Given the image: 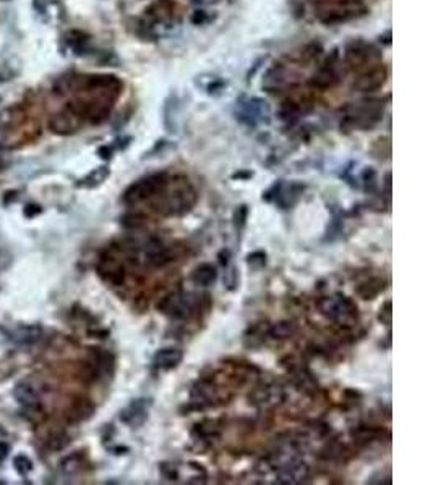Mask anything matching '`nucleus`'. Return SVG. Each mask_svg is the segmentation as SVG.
<instances>
[{
  "instance_id": "8",
  "label": "nucleus",
  "mask_w": 433,
  "mask_h": 485,
  "mask_svg": "<svg viewBox=\"0 0 433 485\" xmlns=\"http://www.w3.org/2000/svg\"><path fill=\"white\" fill-rule=\"evenodd\" d=\"M341 80V60L337 54H333L331 57H328L322 65L318 67V70L315 71L312 78H310V86L315 89L326 91L335 88Z\"/></svg>"
},
{
  "instance_id": "36",
  "label": "nucleus",
  "mask_w": 433,
  "mask_h": 485,
  "mask_svg": "<svg viewBox=\"0 0 433 485\" xmlns=\"http://www.w3.org/2000/svg\"><path fill=\"white\" fill-rule=\"evenodd\" d=\"M391 317H393V312H391V301H386L385 305L380 307L378 319H380L385 325H391Z\"/></svg>"
},
{
  "instance_id": "24",
  "label": "nucleus",
  "mask_w": 433,
  "mask_h": 485,
  "mask_svg": "<svg viewBox=\"0 0 433 485\" xmlns=\"http://www.w3.org/2000/svg\"><path fill=\"white\" fill-rule=\"evenodd\" d=\"M297 333V324L294 320H281L269 329V337L274 340H287Z\"/></svg>"
},
{
  "instance_id": "19",
  "label": "nucleus",
  "mask_w": 433,
  "mask_h": 485,
  "mask_svg": "<svg viewBox=\"0 0 433 485\" xmlns=\"http://www.w3.org/2000/svg\"><path fill=\"white\" fill-rule=\"evenodd\" d=\"M184 359V353L179 348H162L153 357V366L157 370H173L180 366Z\"/></svg>"
},
{
  "instance_id": "33",
  "label": "nucleus",
  "mask_w": 433,
  "mask_h": 485,
  "mask_svg": "<svg viewBox=\"0 0 433 485\" xmlns=\"http://www.w3.org/2000/svg\"><path fill=\"white\" fill-rule=\"evenodd\" d=\"M247 217H249V207L247 206H238L236 212H234V225H236V228L238 230V232H241L243 226H245Z\"/></svg>"
},
{
  "instance_id": "17",
  "label": "nucleus",
  "mask_w": 433,
  "mask_h": 485,
  "mask_svg": "<svg viewBox=\"0 0 433 485\" xmlns=\"http://www.w3.org/2000/svg\"><path fill=\"white\" fill-rule=\"evenodd\" d=\"M34 10L49 25H58L65 18V8L58 0H34Z\"/></svg>"
},
{
  "instance_id": "4",
  "label": "nucleus",
  "mask_w": 433,
  "mask_h": 485,
  "mask_svg": "<svg viewBox=\"0 0 433 485\" xmlns=\"http://www.w3.org/2000/svg\"><path fill=\"white\" fill-rule=\"evenodd\" d=\"M169 175L164 174V171L144 176V178L130 185V187L125 189L122 199H124V202L129 204V206H135V204L138 202L148 201V199H153L159 193L164 191L166 187L169 185Z\"/></svg>"
},
{
  "instance_id": "26",
  "label": "nucleus",
  "mask_w": 433,
  "mask_h": 485,
  "mask_svg": "<svg viewBox=\"0 0 433 485\" xmlns=\"http://www.w3.org/2000/svg\"><path fill=\"white\" fill-rule=\"evenodd\" d=\"M383 437V429H377V427H357L355 430H353V438L357 443H364V445H367V443L372 442H378Z\"/></svg>"
},
{
  "instance_id": "15",
  "label": "nucleus",
  "mask_w": 433,
  "mask_h": 485,
  "mask_svg": "<svg viewBox=\"0 0 433 485\" xmlns=\"http://www.w3.org/2000/svg\"><path fill=\"white\" fill-rule=\"evenodd\" d=\"M310 475L309 466L302 461H291V463L282 464L276 473V482L284 485L304 484Z\"/></svg>"
},
{
  "instance_id": "12",
  "label": "nucleus",
  "mask_w": 433,
  "mask_h": 485,
  "mask_svg": "<svg viewBox=\"0 0 433 485\" xmlns=\"http://www.w3.org/2000/svg\"><path fill=\"white\" fill-rule=\"evenodd\" d=\"M304 187L302 185L297 183H284V181H279V183L274 185V187L269 189L268 193H266V196H263V199L266 201H274L278 204L281 209H289V207H292L294 204L299 201L300 194L304 193Z\"/></svg>"
},
{
  "instance_id": "10",
  "label": "nucleus",
  "mask_w": 433,
  "mask_h": 485,
  "mask_svg": "<svg viewBox=\"0 0 433 485\" xmlns=\"http://www.w3.org/2000/svg\"><path fill=\"white\" fill-rule=\"evenodd\" d=\"M381 113L383 106H380V102H364L362 106H355L353 112H351L349 115H346V121L353 126H359V128L367 130L378 123V120L381 119Z\"/></svg>"
},
{
  "instance_id": "11",
  "label": "nucleus",
  "mask_w": 433,
  "mask_h": 485,
  "mask_svg": "<svg viewBox=\"0 0 433 485\" xmlns=\"http://www.w3.org/2000/svg\"><path fill=\"white\" fill-rule=\"evenodd\" d=\"M83 120V115L69 104L64 110L52 117L49 126H51V131L57 134H74L81 128Z\"/></svg>"
},
{
  "instance_id": "32",
  "label": "nucleus",
  "mask_w": 433,
  "mask_h": 485,
  "mask_svg": "<svg viewBox=\"0 0 433 485\" xmlns=\"http://www.w3.org/2000/svg\"><path fill=\"white\" fill-rule=\"evenodd\" d=\"M13 466H15L16 473L20 475H26L33 471V463H31L30 458H26L25 455H18L13 460Z\"/></svg>"
},
{
  "instance_id": "5",
  "label": "nucleus",
  "mask_w": 433,
  "mask_h": 485,
  "mask_svg": "<svg viewBox=\"0 0 433 485\" xmlns=\"http://www.w3.org/2000/svg\"><path fill=\"white\" fill-rule=\"evenodd\" d=\"M344 62L351 70L359 75L362 73V71L368 70V68L380 65L381 54L378 52L375 45L359 39V40H353V43L346 47Z\"/></svg>"
},
{
  "instance_id": "40",
  "label": "nucleus",
  "mask_w": 433,
  "mask_h": 485,
  "mask_svg": "<svg viewBox=\"0 0 433 485\" xmlns=\"http://www.w3.org/2000/svg\"><path fill=\"white\" fill-rule=\"evenodd\" d=\"M41 212V207L39 206H28L25 209V215H28V217H33L36 214H39Z\"/></svg>"
},
{
  "instance_id": "21",
  "label": "nucleus",
  "mask_w": 433,
  "mask_h": 485,
  "mask_svg": "<svg viewBox=\"0 0 433 485\" xmlns=\"http://www.w3.org/2000/svg\"><path fill=\"white\" fill-rule=\"evenodd\" d=\"M216 280H218V269L213 264H208V262L195 267L192 274V282L200 285V287H210Z\"/></svg>"
},
{
  "instance_id": "28",
  "label": "nucleus",
  "mask_w": 433,
  "mask_h": 485,
  "mask_svg": "<svg viewBox=\"0 0 433 485\" xmlns=\"http://www.w3.org/2000/svg\"><path fill=\"white\" fill-rule=\"evenodd\" d=\"M195 434L200 438H203V440H211V438L218 437L219 435L218 424H216L214 421H203V423L197 424Z\"/></svg>"
},
{
  "instance_id": "13",
  "label": "nucleus",
  "mask_w": 433,
  "mask_h": 485,
  "mask_svg": "<svg viewBox=\"0 0 433 485\" xmlns=\"http://www.w3.org/2000/svg\"><path fill=\"white\" fill-rule=\"evenodd\" d=\"M386 67H383L380 63V65H375L362 71V73H359V76L354 81V89L360 91V93H373V91L380 89L381 86L386 83Z\"/></svg>"
},
{
  "instance_id": "29",
  "label": "nucleus",
  "mask_w": 433,
  "mask_h": 485,
  "mask_svg": "<svg viewBox=\"0 0 433 485\" xmlns=\"http://www.w3.org/2000/svg\"><path fill=\"white\" fill-rule=\"evenodd\" d=\"M93 414V406L87 400H80L71 410V418L75 421H85Z\"/></svg>"
},
{
  "instance_id": "37",
  "label": "nucleus",
  "mask_w": 433,
  "mask_h": 485,
  "mask_svg": "<svg viewBox=\"0 0 433 485\" xmlns=\"http://www.w3.org/2000/svg\"><path fill=\"white\" fill-rule=\"evenodd\" d=\"M62 469H64V473H67V474L76 473V471L80 469V461H78V458H76V456L67 458L64 463H62Z\"/></svg>"
},
{
  "instance_id": "31",
  "label": "nucleus",
  "mask_w": 433,
  "mask_h": 485,
  "mask_svg": "<svg viewBox=\"0 0 433 485\" xmlns=\"http://www.w3.org/2000/svg\"><path fill=\"white\" fill-rule=\"evenodd\" d=\"M247 264H249L250 269L260 270L266 265V252L263 251H254L247 256Z\"/></svg>"
},
{
  "instance_id": "1",
  "label": "nucleus",
  "mask_w": 433,
  "mask_h": 485,
  "mask_svg": "<svg viewBox=\"0 0 433 485\" xmlns=\"http://www.w3.org/2000/svg\"><path fill=\"white\" fill-rule=\"evenodd\" d=\"M197 204V191L195 188L188 183V180L182 178V181L169 180V185L162 193L153 198V207L161 215L179 217L187 214L193 209Z\"/></svg>"
},
{
  "instance_id": "27",
  "label": "nucleus",
  "mask_w": 433,
  "mask_h": 485,
  "mask_svg": "<svg viewBox=\"0 0 433 485\" xmlns=\"http://www.w3.org/2000/svg\"><path fill=\"white\" fill-rule=\"evenodd\" d=\"M281 390L263 387L254 392V395H250V400H254L256 405H269V403H278L281 400Z\"/></svg>"
},
{
  "instance_id": "7",
  "label": "nucleus",
  "mask_w": 433,
  "mask_h": 485,
  "mask_svg": "<svg viewBox=\"0 0 433 485\" xmlns=\"http://www.w3.org/2000/svg\"><path fill=\"white\" fill-rule=\"evenodd\" d=\"M197 299L193 298V294L179 292L170 293L168 296H164L157 303V311L161 314L168 316L169 319H187L188 316H192V312L195 311Z\"/></svg>"
},
{
  "instance_id": "2",
  "label": "nucleus",
  "mask_w": 433,
  "mask_h": 485,
  "mask_svg": "<svg viewBox=\"0 0 433 485\" xmlns=\"http://www.w3.org/2000/svg\"><path fill=\"white\" fill-rule=\"evenodd\" d=\"M179 23V7L174 0H155L144 10L142 28L151 36H164L170 33Z\"/></svg>"
},
{
  "instance_id": "34",
  "label": "nucleus",
  "mask_w": 433,
  "mask_h": 485,
  "mask_svg": "<svg viewBox=\"0 0 433 485\" xmlns=\"http://www.w3.org/2000/svg\"><path fill=\"white\" fill-rule=\"evenodd\" d=\"M344 450H346V448L342 447V445L333 443V445H328L322 451L323 453L322 458H324V460H336V458H341V453H344Z\"/></svg>"
},
{
  "instance_id": "39",
  "label": "nucleus",
  "mask_w": 433,
  "mask_h": 485,
  "mask_svg": "<svg viewBox=\"0 0 433 485\" xmlns=\"http://www.w3.org/2000/svg\"><path fill=\"white\" fill-rule=\"evenodd\" d=\"M10 453V447L7 445L5 442H0V461H3Z\"/></svg>"
},
{
  "instance_id": "35",
  "label": "nucleus",
  "mask_w": 433,
  "mask_h": 485,
  "mask_svg": "<svg viewBox=\"0 0 433 485\" xmlns=\"http://www.w3.org/2000/svg\"><path fill=\"white\" fill-rule=\"evenodd\" d=\"M224 285H225V288H227V289H236L237 288L238 274H237L236 267H231V269H229V272H225Z\"/></svg>"
},
{
  "instance_id": "38",
  "label": "nucleus",
  "mask_w": 433,
  "mask_h": 485,
  "mask_svg": "<svg viewBox=\"0 0 433 485\" xmlns=\"http://www.w3.org/2000/svg\"><path fill=\"white\" fill-rule=\"evenodd\" d=\"M229 259H231V251L229 249H224V251H221L219 252V262H221V265H227L229 264Z\"/></svg>"
},
{
  "instance_id": "16",
  "label": "nucleus",
  "mask_w": 433,
  "mask_h": 485,
  "mask_svg": "<svg viewBox=\"0 0 433 485\" xmlns=\"http://www.w3.org/2000/svg\"><path fill=\"white\" fill-rule=\"evenodd\" d=\"M142 252L144 262L153 267H162L173 261V254L169 252V249L164 246V243L156 238L148 239L142 246Z\"/></svg>"
},
{
  "instance_id": "6",
  "label": "nucleus",
  "mask_w": 433,
  "mask_h": 485,
  "mask_svg": "<svg viewBox=\"0 0 433 485\" xmlns=\"http://www.w3.org/2000/svg\"><path fill=\"white\" fill-rule=\"evenodd\" d=\"M318 309L326 319L340 322V324H351L357 319V306L344 294L320 299Z\"/></svg>"
},
{
  "instance_id": "30",
  "label": "nucleus",
  "mask_w": 433,
  "mask_h": 485,
  "mask_svg": "<svg viewBox=\"0 0 433 485\" xmlns=\"http://www.w3.org/2000/svg\"><path fill=\"white\" fill-rule=\"evenodd\" d=\"M144 224H146V219H144L142 214H127L122 217V225H124L125 228L138 230L142 228Z\"/></svg>"
},
{
  "instance_id": "18",
  "label": "nucleus",
  "mask_w": 433,
  "mask_h": 485,
  "mask_svg": "<svg viewBox=\"0 0 433 485\" xmlns=\"http://www.w3.org/2000/svg\"><path fill=\"white\" fill-rule=\"evenodd\" d=\"M98 270H99V275H101L107 283L119 287V285H124L125 282L124 265H122L119 261L112 259V257H106V259L99 262Z\"/></svg>"
},
{
  "instance_id": "9",
  "label": "nucleus",
  "mask_w": 433,
  "mask_h": 485,
  "mask_svg": "<svg viewBox=\"0 0 433 485\" xmlns=\"http://www.w3.org/2000/svg\"><path fill=\"white\" fill-rule=\"evenodd\" d=\"M236 113L238 120L243 121V123L254 126L256 123L268 121L271 108H269L268 102L263 101V99L250 97V99H245V101L237 102Z\"/></svg>"
},
{
  "instance_id": "14",
  "label": "nucleus",
  "mask_w": 433,
  "mask_h": 485,
  "mask_svg": "<svg viewBox=\"0 0 433 485\" xmlns=\"http://www.w3.org/2000/svg\"><path fill=\"white\" fill-rule=\"evenodd\" d=\"M150 406L151 401L146 400V398L133 400L125 410L120 411V421L124 424L130 425V427H140V425H143L148 421Z\"/></svg>"
},
{
  "instance_id": "22",
  "label": "nucleus",
  "mask_w": 433,
  "mask_h": 485,
  "mask_svg": "<svg viewBox=\"0 0 433 485\" xmlns=\"http://www.w3.org/2000/svg\"><path fill=\"white\" fill-rule=\"evenodd\" d=\"M13 395H15L16 401L20 403V405H23L26 407H34L38 406L39 403V397L38 393H36V390L26 382L18 383L15 390H13Z\"/></svg>"
},
{
  "instance_id": "20",
  "label": "nucleus",
  "mask_w": 433,
  "mask_h": 485,
  "mask_svg": "<svg viewBox=\"0 0 433 485\" xmlns=\"http://www.w3.org/2000/svg\"><path fill=\"white\" fill-rule=\"evenodd\" d=\"M12 342L18 344H33L41 338V329L38 325H20L7 333Z\"/></svg>"
},
{
  "instance_id": "23",
  "label": "nucleus",
  "mask_w": 433,
  "mask_h": 485,
  "mask_svg": "<svg viewBox=\"0 0 433 485\" xmlns=\"http://www.w3.org/2000/svg\"><path fill=\"white\" fill-rule=\"evenodd\" d=\"M385 288H386L385 280L375 276V279H370L367 282L360 283L355 292H357V294L362 299H375L378 294L385 292Z\"/></svg>"
},
{
  "instance_id": "25",
  "label": "nucleus",
  "mask_w": 433,
  "mask_h": 485,
  "mask_svg": "<svg viewBox=\"0 0 433 485\" xmlns=\"http://www.w3.org/2000/svg\"><path fill=\"white\" fill-rule=\"evenodd\" d=\"M109 175H111V171H109V169H107V167H98V169H94L91 174H88L83 180L80 181L78 187L96 188V187H99V185L104 183Z\"/></svg>"
},
{
  "instance_id": "3",
  "label": "nucleus",
  "mask_w": 433,
  "mask_h": 485,
  "mask_svg": "<svg viewBox=\"0 0 433 485\" xmlns=\"http://www.w3.org/2000/svg\"><path fill=\"white\" fill-rule=\"evenodd\" d=\"M367 12V7L362 0H331L322 2L318 5V18L326 25H337L354 20Z\"/></svg>"
}]
</instances>
